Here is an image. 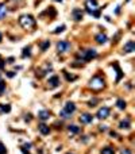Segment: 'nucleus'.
<instances>
[{
    "label": "nucleus",
    "instance_id": "obj_1",
    "mask_svg": "<svg viewBox=\"0 0 135 154\" xmlns=\"http://www.w3.org/2000/svg\"><path fill=\"white\" fill-rule=\"evenodd\" d=\"M18 23L22 29L27 30V31H32V30L37 29V22L34 19V16L30 14H24V15H21L18 19Z\"/></svg>",
    "mask_w": 135,
    "mask_h": 154
},
{
    "label": "nucleus",
    "instance_id": "obj_2",
    "mask_svg": "<svg viewBox=\"0 0 135 154\" xmlns=\"http://www.w3.org/2000/svg\"><path fill=\"white\" fill-rule=\"evenodd\" d=\"M96 57H97V52H96V50L92 49V47H88V49L82 50L81 54H77L76 60L84 64V62H89V61H92V60H95Z\"/></svg>",
    "mask_w": 135,
    "mask_h": 154
},
{
    "label": "nucleus",
    "instance_id": "obj_3",
    "mask_svg": "<svg viewBox=\"0 0 135 154\" xmlns=\"http://www.w3.org/2000/svg\"><path fill=\"white\" fill-rule=\"evenodd\" d=\"M88 85H89V88H91L92 91H96L97 92V91H103L104 88H106V81H104L103 76L95 74L93 77L89 80Z\"/></svg>",
    "mask_w": 135,
    "mask_h": 154
},
{
    "label": "nucleus",
    "instance_id": "obj_4",
    "mask_svg": "<svg viewBox=\"0 0 135 154\" xmlns=\"http://www.w3.org/2000/svg\"><path fill=\"white\" fill-rule=\"evenodd\" d=\"M76 110H77V107L73 102H66L64 108L59 111V116H61L62 119H69V118L73 116V113L76 112Z\"/></svg>",
    "mask_w": 135,
    "mask_h": 154
},
{
    "label": "nucleus",
    "instance_id": "obj_5",
    "mask_svg": "<svg viewBox=\"0 0 135 154\" xmlns=\"http://www.w3.org/2000/svg\"><path fill=\"white\" fill-rule=\"evenodd\" d=\"M70 49H72L70 42H68V41H58L57 42V52H58L59 54L69 52Z\"/></svg>",
    "mask_w": 135,
    "mask_h": 154
},
{
    "label": "nucleus",
    "instance_id": "obj_6",
    "mask_svg": "<svg viewBox=\"0 0 135 154\" xmlns=\"http://www.w3.org/2000/svg\"><path fill=\"white\" fill-rule=\"evenodd\" d=\"M109 113H111V110H109V107H101L97 110V113L96 116L99 120H106L107 118L109 116Z\"/></svg>",
    "mask_w": 135,
    "mask_h": 154
},
{
    "label": "nucleus",
    "instance_id": "obj_7",
    "mask_svg": "<svg viewBox=\"0 0 135 154\" xmlns=\"http://www.w3.org/2000/svg\"><path fill=\"white\" fill-rule=\"evenodd\" d=\"M79 120L81 125H91V123L93 122V115L89 112H82L81 115H80Z\"/></svg>",
    "mask_w": 135,
    "mask_h": 154
},
{
    "label": "nucleus",
    "instance_id": "obj_8",
    "mask_svg": "<svg viewBox=\"0 0 135 154\" xmlns=\"http://www.w3.org/2000/svg\"><path fill=\"white\" fill-rule=\"evenodd\" d=\"M59 83H61V81H59V76L54 74V76H51V77H49L47 85H49L50 89H56V88L59 87Z\"/></svg>",
    "mask_w": 135,
    "mask_h": 154
},
{
    "label": "nucleus",
    "instance_id": "obj_9",
    "mask_svg": "<svg viewBox=\"0 0 135 154\" xmlns=\"http://www.w3.org/2000/svg\"><path fill=\"white\" fill-rule=\"evenodd\" d=\"M97 6H99V4H97V0H87L85 1V10L89 15H91V12L93 11V10L97 8Z\"/></svg>",
    "mask_w": 135,
    "mask_h": 154
},
{
    "label": "nucleus",
    "instance_id": "obj_10",
    "mask_svg": "<svg viewBox=\"0 0 135 154\" xmlns=\"http://www.w3.org/2000/svg\"><path fill=\"white\" fill-rule=\"evenodd\" d=\"M72 16H73L74 22H81L82 18H84V11L81 8H74L73 12H72Z\"/></svg>",
    "mask_w": 135,
    "mask_h": 154
},
{
    "label": "nucleus",
    "instance_id": "obj_11",
    "mask_svg": "<svg viewBox=\"0 0 135 154\" xmlns=\"http://www.w3.org/2000/svg\"><path fill=\"white\" fill-rule=\"evenodd\" d=\"M38 131L41 133V135H43V137H46V135H49L50 134V127L46 125L45 122H41L38 125Z\"/></svg>",
    "mask_w": 135,
    "mask_h": 154
},
{
    "label": "nucleus",
    "instance_id": "obj_12",
    "mask_svg": "<svg viewBox=\"0 0 135 154\" xmlns=\"http://www.w3.org/2000/svg\"><path fill=\"white\" fill-rule=\"evenodd\" d=\"M95 41H96L99 45H104V43H107V42H108V37H107V34L99 32V34L95 35Z\"/></svg>",
    "mask_w": 135,
    "mask_h": 154
},
{
    "label": "nucleus",
    "instance_id": "obj_13",
    "mask_svg": "<svg viewBox=\"0 0 135 154\" xmlns=\"http://www.w3.org/2000/svg\"><path fill=\"white\" fill-rule=\"evenodd\" d=\"M50 116H51V112H50L49 110H41L38 112V118H39V120H42V122L47 120Z\"/></svg>",
    "mask_w": 135,
    "mask_h": 154
},
{
    "label": "nucleus",
    "instance_id": "obj_14",
    "mask_svg": "<svg viewBox=\"0 0 135 154\" xmlns=\"http://www.w3.org/2000/svg\"><path fill=\"white\" fill-rule=\"evenodd\" d=\"M111 66L114 68L115 70H116V83H119L122 79H123V72H122V69H120V68H119V64H117V62H115V64H112Z\"/></svg>",
    "mask_w": 135,
    "mask_h": 154
},
{
    "label": "nucleus",
    "instance_id": "obj_15",
    "mask_svg": "<svg viewBox=\"0 0 135 154\" xmlns=\"http://www.w3.org/2000/svg\"><path fill=\"white\" fill-rule=\"evenodd\" d=\"M119 128H122V130H130V128H131V120L123 119L120 123H119Z\"/></svg>",
    "mask_w": 135,
    "mask_h": 154
},
{
    "label": "nucleus",
    "instance_id": "obj_16",
    "mask_svg": "<svg viewBox=\"0 0 135 154\" xmlns=\"http://www.w3.org/2000/svg\"><path fill=\"white\" fill-rule=\"evenodd\" d=\"M135 50V43L132 41H128L126 45H124V47H123V52L124 53H132Z\"/></svg>",
    "mask_w": 135,
    "mask_h": 154
},
{
    "label": "nucleus",
    "instance_id": "obj_17",
    "mask_svg": "<svg viewBox=\"0 0 135 154\" xmlns=\"http://www.w3.org/2000/svg\"><path fill=\"white\" fill-rule=\"evenodd\" d=\"M68 131H69L70 134H73V135H77V134L81 133V128L76 125H69L68 126Z\"/></svg>",
    "mask_w": 135,
    "mask_h": 154
},
{
    "label": "nucleus",
    "instance_id": "obj_18",
    "mask_svg": "<svg viewBox=\"0 0 135 154\" xmlns=\"http://www.w3.org/2000/svg\"><path fill=\"white\" fill-rule=\"evenodd\" d=\"M31 50H32V47L30 46V45L23 47V50H22V58H29V57H31Z\"/></svg>",
    "mask_w": 135,
    "mask_h": 154
},
{
    "label": "nucleus",
    "instance_id": "obj_19",
    "mask_svg": "<svg viewBox=\"0 0 135 154\" xmlns=\"http://www.w3.org/2000/svg\"><path fill=\"white\" fill-rule=\"evenodd\" d=\"M7 10H8V8H7V4L6 3H0V21L6 18Z\"/></svg>",
    "mask_w": 135,
    "mask_h": 154
},
{
    "label": "nucleus",
    "instance_id": "obj_20",
    "mask_svg": "<svg viewBox=\"0 0 135 154\" xmlns=\"http://www.w3.org/2000/svg\"><path fill=\"white\" fill-rule=\"evenodd\" d=\"M64 76H65V79H66V81H76V80L79 79V76L72 74V73H68L66 70H64Z\"/></svg>",
    "mask_w": 135,
    "mask_h": 154
},
{
    "label": "nucleus",
    "instance_id": "obj_21",
    "mask_svg": "<svg viewBox=\"0 0 135 154\" xmlns=\"http://www.w3.org/2000/svg\"><path fill=\"white\" fill-rule=\"evenodd\" d=\"M116 107H117V110L123 111V110H126L127 103L124 102V99H117V100H116Z\"/></svg>",
    "mask_w": 135,
    "mask_h": 154
},
{
    "label": "nucleus",
    "instance_id": "obj_22",
    "mask_svg": "<svg viewBox=\"0 0 135 154\" xmlns=\"http://www.w3.org/2000/svg\"><path fill=\"white\" fill-rule=\"evenodd\" d=\"M100 154H116L115 153V149L111 147V146H106L100 150Z\"/></svg>",
    "mask_w": 135,
    "mask_h": 154
},
{
    "label": "nucleus",
    "instance_id": "obj_23",
    "mask_svg": "<svg viewBox=\"0 0 135 154\" xmlns=\"http://www.w3.org/2000/svg\"><path fill=\"white\" fill-rule=\"evenodd\" d=\"M45 12H46L50 18H56L57 16V10L54 8V7H49V8H46V11Z\"/></svg>",
    "mask_w": 135,
    "mask_h": 154
},
{
    "label": "nucleus",
    "instance_id": "obj_24",
    "mask_svg": "<svg viewBox=\"0 0 135 154\" xmlns=\"http://www.w3.org/2000/svg\"><path fill=\"white\" fill-rule=\"evenodd\" d=\"M49 47H50V41L47 39V41H43V42H42L41 46H39V49H41V52H46Z\"/></svg>",
    "mask_w": 135,
    "mask_h": 154
},
{
    "label": "nucleus",
    "instance_id": "obj_25",
    "mask_svg": "<svg viewBox=\"0 0 135 154\" xmlns=\"http://www.w3.org/2000/svg\"><path fill=\"white\" fill-rule=\"evenodd\" d=\"M0 108H1V113H10V112H11V105H10V104L0 105Z\"/></svg>",
    "mask_w": 135,
    "mask_h": 154
},
{
    "label": "nucleus",
    "instance_id": "obj_26",
    "mask_svg": "<svg viewBox=\"0 0 135 154\" xmlns=\"http://www.w3.org/2000/svg\"><path fill=\"white\" fill-rule=\"evenodd\" d=\"M99 102H100L99 97H93L92 100H89V102H88V107H96Z\"/></svg>",
    "mask_w": 135,
    "mask_h": 154
},
{
    "label": "nucleus",
    "instance_id": "obj_27",
    "mask_svg": "<svg viewBox=\"0 0 135 154\" xmlns=\"http://www.w3.org/2000/svg\"><path fill=\"white\" fill-rule=\"evenodd\" d=\"M65 30H66V26H65V24H61V26H58L56 30H54L53 34H54V35H57V34H59V32L65 31Z\"/></svg>",
    "mask_w": 135,
    "mask_h": 154
},
{
    "label": "nucleus",
    "instance_id": "obj_28",
    "mask_svg": "<svg viewBox=\"0 0 135 154\" xmlns=\"http://www.w3.org/2000/svg\"><path fill=\"white\" fill-rule=\"evenodd\" d=\"M100 12H101V10H100V8H96V10H93V11L91 12V15H92V16H95L96 19H99V18L101 16V14H100Z\"/></svg>",
    "mask_w": 135,
    "mask_h": 154
},
{
    "label": "nucleus",
    "instance_id": "obj_29",
    "mask_svg": "<svg viewBox=\"0 0 135 154\" xmlns=\"http://www.w3.org/2000/svg\"><path fill=\"white\" fill-rule=\"evenodd\" d=\"M0 154H7V147L3 142H0Z\"/></svg>",
    "mask_w": 135,
    "mask_h": 154
},
{
    "label": "nucleus",
    "instance_id": "obj_30",
    "mask_svg": "<svg viewBox=\"0 0 135 154\" xmlns=\"http://www.w3.org/2000/svg\"><path fill=\"white\" fill-rule=\"evenodd\" d=\"M6 92V83H4V80L1 83H0V95H3V93Z\"/></svg>",
    "mask_w": 135,
    "mask_h": 154
},
{
    "label": "nucleus",
    "instance_id": "obj_31",
    "mask_svg": "<svg viewBox=\"0 0 135 154\" xmlns=\"http://www.w3.org/2000/svg\"><path fill=\"white\" fill-rule=\"evenodd\" d=\"M120 154H132V151L130 150V149H122Z\"/></svg>",
    "mask_w": 135,
    "mask_h": 154
},
{
    "label": "nucleus",
    "instance_id": "obj_32",
    "mask_svg": "<svg viewBox=\"0 0 135 154\" xmlns=\"http://www.w3.org/2000/svg\"><path fill=\"white\" fill-rule=\"evenodd\" d=\"M6 74L8 76L10 79H12V77H15V76H16V73H15V72H6Z\"/></svg>",
    "mask_w": 135,
    "mask_h": 154
},
{
    "label": "nucleus",
    "instance_id": "obj_33",
    "mask_svg": "<svg viewBox=\"0 0 135 154\" xmlns=\"http://www.w3.org/2000/svg\"><path fill=\"white\" fill-rule=\"evenodd\" d=\"M4 65H6V61L0 58V70H1V69H4Z\"/></svg>",
    "mask_w": 135,
    "mask_h": 154
},
{
    "label": "nucleus",
    "instance_id": "obj_34",
    "mask_svg": "<svg viewBox=\"0 0 135 154\" xmlns=\"http://www.w3.org/2000/svg\"><path fill=\"white\" fill-rule=\"evenodd\" d=\"M115 14H116V15H120V6H117L116 8H115Z\"/></svg>",
    "mask_w": 135,
    "mask_h": 154
},
{
    "label": "nucleus",
    "instance_id": "obj_35",
    "mask_svg": "<svg viewBox=\"0 0 135 154\" xmlns=\"http://www.w3.org/2000/svg\"><path fill=\"white\" fill-rule=\"evenodd\" d=\"M24 119H26L24 122H31V115H30V113H29V115H26V116H24Z\"/></svg>",
    "mask_w": 135,
    "mask_h": 154
},
{
    "label": "nucleus",
    "instance_id": "obj_36",
    "mask_svg": "<svg viewBox=\"0 0 135 154\" xmlns=\"http://www.w3.org/2000/svg\"><path fill=\"white\" fill-rule=\"evenodd\" d=\"M99 130H100V131H101V133H103V131L108 130V127H107V126H100V127H99Z\"/></svg>",
    "mask_w": 135,
    "mask_h": 154
},
{
    "label": "nucleus",
    "instance_id": "obj_37",
    "mask_svg": "<svg viewBox=\"0 0 135 154\" xmlns=\"http://www.w3.org/2000/svg\"><path fill=\"white\" fill-rule=\"evenodd\" d=\"M21 150H22V153H23V154H30V153H29V150H27L26 147H23V146L21 147Z\"/></svg>",
    "mask_w": 135,
    "mask_h": 154
},
{
    "label": "nucleus",
    "instance_id": "obj_38",
    "mask_svg": "<svg viewBox=\"0 0 135 154\" xmlns=\"http://www.w3.org/2000/svg\"><path fill=\"white\" fill-rule=\"evenodd\" d=\"M23 147H26L27 150H29V149H31V147H32V145H31V143H27V142H26V143H24Z\"/></svg>",
    "mask_w": 135,
    "mask_h": 154
},
{
    "label": "nucleus",
    "instance_id": "obj_39",
    "mask_svg": "<svg viewBox=\"0 0 135 154\" xmlns=\"http://www.w3.org/2000/svg\"><path fill=\"white\" fill-rule=\"evenodd\" d=\"M109 135H111V137H114V138L117 137V134H116V133H109Z\"/></svg>",
    "mask_w": 135,
    "mask_h": 154
},
{
    "label": "nucleus",
    "instance_id": "obj_40",
    "mask_svg": "<svg viewBox=\"0 0 135 154\" xmlns=\"http://www.w3.org/2000/svg\"><path fill=\"white\" fill-rule=\"evenodd\" d=\"M3 41V34H1V31H0V42Z\"/></svg>",
    "mask_w": 135,
    "mask_h": 154
},
{
    "label": "nucleus",
    "instance_id": "obj_41",
    "mask_svg": "<svg viewBox=\"0 0 135 154\" xmlns=\"http://www.w3.org/2000/svg\"><path fill=\"white\" fill-rule=\"evenodd\" d=\"M53 1H59V3H61V1H62V0H53Z\"/></svg>",
    "mask_w": 135,
    "mask_h": 154
},
{
    "label": "nucleus",
    "instance_id": "obj_42",
    "mask_svg": "<svg viewBox=\"0 0 135 154\" xmlns=\"http://www.w3.org/2000/svg\"><path fill=\"white\" fill-rule=\"evenodd\" d=\"M1 81H3V79H1V76H0V83H1Z\"/></svg>",
    "mask_w": 135,
    "mask_h": 154
},
{
    "label": "nucleus",
    "instance_id": "obj_43",
    "mask_svg": "<svg viewBox=\"0 0 135 154\" xmlns=\"http://www.w3.org/2000/svg\"><path fill=\"white\" fill-rule=\"evenodd\" d=\"M128 1H130V0H126V3H128Z\"/></svg>",
    "mask_w": 135,
    "mask_h": 154
},
{
    "label": "nucleus",
    "instance_id": "obj_44",
    "mask_svg": "<svg viewBox=\"0 0 135 154\" xmlns=\"http://www.w3.org/2000/svg\"><path fill=\"white\" fill-rule=\"evenodd\" d=\"M66 154H74V153H66Z\"/></svg>",
    "mask_w": 135,
    "mask_h": 154
}]
</instances>
